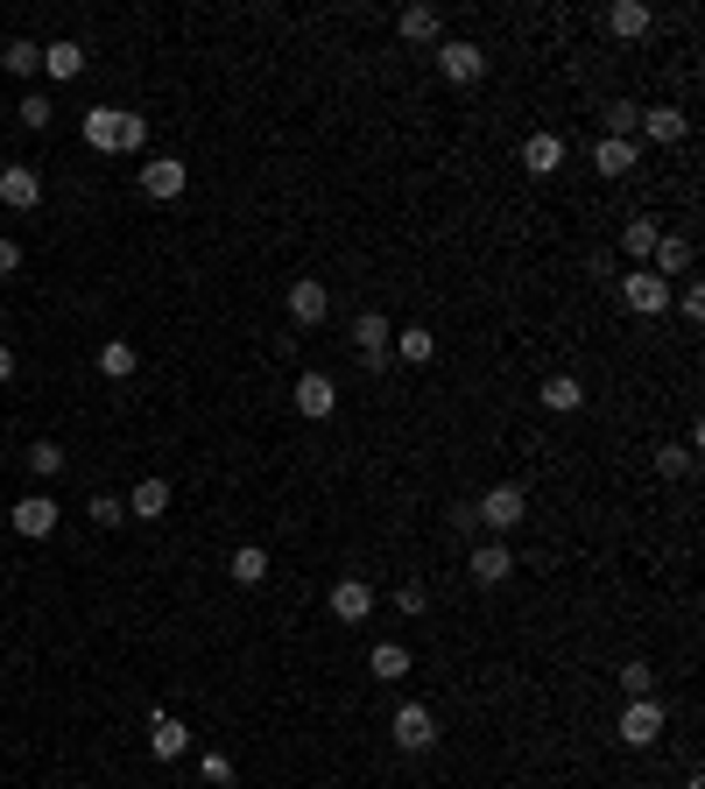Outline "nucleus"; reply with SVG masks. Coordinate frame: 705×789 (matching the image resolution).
Segmentation results:
<instances>
[{"label":"nucleus","instance_id":"1","mask_svg":"<svg viewBox=\"0 0 705 789\" xmlns=\"http://www.w3.org/2000/svg\"><path fill=\"white\" fill-rule=\"evenodd\" d=\"M388 740L403 747V755H431V747H437V712H431L424 698L395 705V719H388Z\"/></svg>","mask_w":705,"mask_h":789},{"label":"nucleus","instance_id":"2","mask_svg":"<svg viewBox=\"0 0 705 789\" xmlns=\"http://www.w3.org/2000/svg\"><path fill=\"white\" fill-rule=\"evenodd\" d=\"M522 515H529V494L516 487V479H501V487H487V494H480L473 522H487L494 536H508V529H522Z\"/></svg>","mask_w":705,"mask_h":789},{"label":"nucleus","instance_id":"3","mask_svg":"<svg viewBox=\"0 0 705 789\" xmlns=\"http://www.w3.org/2000/svg\"><path fill=\"white\" fill-rule=\"evenodd\" d=\"M663 698H628V712L614 719V734H621V747H656L663 740Z\"/></svg>","mask_w":705,"mask_h":789},{"label":"nucleus","instance_id":"4","mask_svg":"<svg viewBox=\"0 0 705 789\" xmlns=\"http://www.w3.org/2000/svg\"><path fill=\"white\" fill-rule=\"evenodd\" d=\"M437 71H445V85H480L487 79V50L466 43V35H445V43H437Z\"/></svg>","mask_w":705,"mask_h":789},{"label":"nucleus","instance_id":"5","mask_svg":"<svg viewBox=\"0 0 705 789\" xmlns=\"http://www.w3.org/2000/svg\"><path fill=\"white\" fill-rule=\"evenodd\" d=\"M388 345H395V324L381 318V311H360V318H353V353H360V367H367V374H381Z\"/></svg>","mask_w":705,"mask_h":789},{"label":"nucleus","instance_id":"6","mask_svg":"<svg viewBox=\"0 0 705 789\" xmlns=\"http://www.w3.org/2000/svg\"><path fill=\"white\" fill-rule=\"evenodd\" d=\"M0 205H8V211H35V205H43V169H35V163H8V169H0Z\"/></svg>","mask_w":705,"mask_h":789},{"label":"nucleus","instance_id":"7","mask_svg":"<svg viewBox=\"0 0 705 789\" xmlns=\"http://www.w3.org/2000/svg\"><path fill=\"white\" fill-rule=\"evenodd\" d=\"M621 303L635 318H663V303H671V282L650 276V268H635V276H621Z\"/></svg>","mask_w":705,"mask_h":789},{"label":"nucleus","instance_id":"8","mask_svg":"<svg viewBox=\"0 0 705 789\" xmlns=\"http://www.w3.org/2000/svg\"><path fill=\"white\" fill-rule=\"evenodd\" d=\"M56 515H64V508H56V500H50V487H43V494H22V500H14V515H8V522H14V536L43 543V536L56 529Z\"/></svg>","mask_w":705,"mask_h":789},{"label":"nucleus","instance_id":"9","mask_svg":"<svg viewBox=\"0 0 705 789\" xmlns=\"http://www.w3.org/2000/svg\"><path fill=\"white\" fill-rule=\"evenodd\" d=\"M332 318V290L325 282H311V276H297L290 282V324L297 332H311V324H325Z\"/></svg>","mask_w":705,"mask_h":789},{"label":"nucleus","instance_id":"10","mask_svg":"<svg viewBox=\"0 0 705 789\" xmlns=\"http://www.w3.org/2000/svg\"><path fill=\"white\" fill-rule=\"evenodd\" d=\"M466 571H473V585H508V579H516V550L494 536V543H480L466 557Z\"/></svg>","mask_w":705,"mask_h":789},{"label":"nucleus","instance_id":"11","mask_svg":"<svg viewBox=\"0 0 705 789\" xmlns=\"http://www.w3.org/2000/svg\"><path fill=\"white\" fill-rule=\"evenodd\" d=\"M184 184H190V169H184L177 156H148V163H142V190H148V198H156V205L184 198Z\"/></svg>","mask_w":705,"mask_h":789},{"label":"nucleus","instance_id":"12","mask_svg":"<svg viewBox=\"0 0 705 789\" xmlns=\"http://www.w3.org/2000/svg\"><path fill=\"white\" fill-rule=\"evenodd\" d=\"M148 755H156V761L190 755V726L177 719V712H148Z\"/></svg>","mask_w":705,"mask_h":789},{"label":"nucleus","instance_id":"13","mask_svg":"<svg viewBox=\"0 0 705 789\" xmlns=\"http://www.w3.org/2000/svg\"><path fill=\"white\" fill-rule=\"evenodd\" d=\"M332 409H339V388H332V374H297V416L325 423Z\"/></svg>","mask_w":705,"mask_h":789},{"label":"nucleus","instance_id":"14","mask_svg":"<svg viewBox=\"0 0 705 789\" xmlns=\"http://www.w3.org/2000/svg\"><path fill=\"white\" fill-rule=\"evenodd\" d=\"M367 613H374V585H367V579H339V585H332V621L360 627Z\"/></svg>","mask_w":705,"mask_h":789},{"label":"nucleus","instance_id":"15","mask_svg":"<svg viewBox=\"0 0 705 789\" xmlns=\"http://www.w3.org/2000/svg\"><path fill=\"white\" fill-rule=\"evenodd\" d=\"M650 29H656V8H642V0H614L606 8V35H621V43H635Z\"/></svg>","mask_w":705,"mask_h":789},{"label":"nucleus","instance_id":"16","mask_svg":"<svg viewBox=\"0 0 705 789\" xmlns=\"http://www.w3.org/2000/svg\"><path fill=\"white\" fill-rule=\"evenodd\" d=\"M642 134H650L656 148H671V142H684V134H692V121H684L677 106H642V121H635Z\"/></svg>","mask_w":705,"mask_h":789},{"label":"nucleus","instance_id":"17","mask_svg":"<svg viewBox=\"0 0 705 789\" xmlns=\"http://www.w3.org/2000/svg\"><path fill=\"white\" fill-rule=\"evenodd\" d=\"M522 169H529V177H558V169H564V142H558V134H529V142H522Z\"/></svg>","mask_w":705,"mask_h":789},{"label":"nucleus","instance_id":"18","mask_svg":"<svg viewBox=\"0 0 705 789\" xmlns=\"http://www.w3.org/2000/svg\"><path fill=\"white\" fill-rule=\"evenodd\" d=\"M85 71V50L71 43V35H56V43H43V79H56V85H71Z\"/></svg>","mask_w":705,"mask_h":789},{"label":"nucleus","instance_id":"19","mask_svg":"<svg viewBox=\"0 0 705 789\" xmlns=\"http://www.w3.org/2000/svg\"><path fill=\"white\" fill-rule=\"evenodd\" d=\"M85 148H100V156L121 148V106H92L85 113Z\"/></svg>","mask_w":705,"mask_h":789},{"label":"nucleus","instance_id":"20","mask_svg":"<svg viewBox=\"0 0 705 789\" xmlns=\"http://www.w3.org/2000/svg\"><path fill=\"white\" fill-rule=\"evenodd\" d=\"M388 353H403L409 367H431V360H437V332H431V324H403Z\"/></svg>","mask_w":705,"mask_h":789},{"label":"nucleus","instance_id":"21","mask_svg":"<svg viewBox=\"0 0 705 789\" xmlns=\"http://www.w3.org/2000/svg\"><path fill=\"white\" fill-rule=\"evenodd\" d=\"M543 409H550V416L585 409V381H579V374H550V381H543Z\"/></svg>","mask_w":705,"mask_h":789},{"label":"nucleus","instance_id":"22","mask_svg":"<svg viewBox=\"0 0 705 789\" xmlns=\"http://www.w3.org/2000/svg\"><path fill=\"white\" fill-rule=\"evenodd\" d=\"M127 515H142V522H163V515H169V479H156V473H148L142 487L127 494Z\"/></svg>","mask_w":705,"mask_h":789},{"label":"nucleus","instance_id":"23","mask_svg":"<svg viewBox=\"0 0 705 789\" xmlns=\"http://www.w3.org/2000/svg\"><path fill=\"white\" fill-rule=\"evenodd\" d=\"M367 669H374L381 684H395V677H409V669H416V656H409L403 642H374L367 648Z\"/></svg>","mask_w":705,"mask_h":789},{"label":"nucleus","instance_id":"24","mask_svg":"<svg viewBox=\"0 0 705 789\" xmlns=\"http://www.w3.org/2000/svg\"><path fill=\"white\" fill-rule=\"evenodd\" d=\"M684 268H692V240H684V233H663L656 255H650V276L671 282V276H684Z\"/></svg>","mask_w":705,"mask_h":789},{"label":"nucleus","instance_id":"25","mask_svg":"<svg viewBox=\"0 0 705 789\" xmlns=\"http://www.w3.org/2000/svg\"><path fill=\"white\" fill-rule=\"evenodd\" d=\"M395 29H403L409 43H445V14H437V8H403Z\"/></svg>","mask_w":705,"mask_h":789},{"label":"nucleus","instance_id":"26","mask_svg":"<svg viewBox=\"0 0 705 789\" xmlns=\"http://www.w3.org/2000/svg\"><path fill=\"white\" fill-rule=\"evenodd\" d=\"M593 169H600V177H628V169H635V142L600 134V142H593Z\"/></svg>","mask_w":705,"mask_h":789},{"label":"nucleus","instance_id":"27","mask_svg":"<svg viewBox=\"0 0 705 789\" xmlns=\"http://www.w3.org/2000/svg\"><path fill=\"white\" fill-rule=\"evenodd\" d=\"M226 571H234V585H261V579H269V550H261V543H240L234 557H226Z\"/></svg>","mask_w":705,"mask_h":789},{"label":"nucleus","instance_id":"28","mask_svg":"<svg viewBox=\"0 0 705 789\" xmlns=\"http://www.w3.org/2000/svg\"><path fill=\"white\" fill-rule=\"evenodd\" d=\"M656 240H663V219H628L621 226V255H635V261H650Z\"/></svg>","mask_w":705,"mask_h":789},{"label":"nucleus","instance_id":"29","mask_svg":"<svg viewBox=\"0 0 705 789\" xmlns=\"http://www.w3.org/2000/svg\"><path fill=\"white\" fill-rule=\"evenodd\" d=\"M135 367H142V353H135L127 339H100V374H106V381H127Z\"/></svg>","mask_w":705,"mask_h":789},{"label":"nucleus","instance_id":"30","mask_svg":"<svg viewBox=\"0 0 705 789\" xmlns=\"http://www.w3.org/2000/svg\"><path fill=\"white\" fill-rule=\"evenodd\" d=\"M0 71H14V79H35V71H43V43H29V35H14V43L0 50Z\"/></svg>","mask_w":705,"mask_h":789},{"label":"nucleus","instance_id":"31","mask_svg":"<svg viewBox=\"0 0 705 789\" xmlns=\"http://www.w3.org/2000/svg\"><path fill=\"white\" fill-rule=\"evenodd\" d=\"M22 466H29V473H35V479H43V487H50V479L64 473V445H50V437H35V445L22 451Z\"/></svg>","mask_w":705,"mask_h":789},{"label":"nucleus","instance_id":"32","mask_svg":"<svg viewBox=\"0 0 705 789\" xmlns=\"http://www.w3.org/2000/svg\"><path fill=\"white\" fill-rule=\"evenodd\" d=\"M621 691H628V698H656V663L628 656V663H621Z\"/></svg>","mask_w":705,"mask_h":789},{"label":"nucleus","instance_id":"33","mask_svg":"<svg viewBox=\"0 0 705 789\" xmlns=\"http://www.w3.org/2000/svg\"><path fill=\"white\" fill-rule=\"evenodd\" d=\"M85 515H92V529H121V522H127V500H121V494H92Z\"/></svg>","mask_w":705,"mask_h":789},{"label":"nucleus","instance_id":"34","mask_svg":"<svg viewBox=\"0 0 705 789\" xmlns=\"http://www.w3.org/2000/svg\"><path fill=\"white\" fill-rule=\"evenodd\" d=\"M142 148H148V113L121 106V148H113V156H142Z\"/></svg>","mask_w":705,"mask_h":789},{"label":"nucleus","instance_id":"35","mask_svg":"<svg viewBox=\"0 0 705 789\" xmlns=\"http://www.w3.org/2000/svg\"><path fill=\"white\" fill-rule=\"evenodd\" d=\"M635 121H642L635 100H606V134H614V142H628V134H635Z\"/></svg>","mask_w":705,"mask_h":789},{"label":"nucleus","instance_id":"36","mask_svg":"<svg viewBox=\"0 0 705 789\" xmlns=\"http://www.w3.org/2000/svg\"><path fill=\"white\" fill-rule=\"evenodd\" d=\"M198 776H205V789H234V755H198Z\"/></svg>","mask_w":705,"mask_h":789},{"label":"nucleus","instance_id":"37","mask_svg":"<svg viewBox=\"0 0 705 789\" xmlns=\"http://www.w3.org/2000/svg\"><path fill=\"white\" fill-rule=\"evenodd\" d=\"M14 113H22V127H35V134H43V127L56 121V106H50V92H29V100H22V106H14Z\"/></svg>","mask_w":705,"mask_h":789},{"label":"nucleus","instance_id":"38","mask_svg":"<svg viewBox=\"0 0 705 789\" xmlns=\"http://www.w3.org/2000/svg\"><path fill=\"white\" fill-rule=\"evenodd\" d=\"M656 473L663 479H684V473H692V445H656Z\"/></svg>","mask_w":705,"mask_h":789},{"label":"nucleus","instance_id":"39","mask_svg":"<svg viewBox=\"0 0 705 789\" xmlns=\"http://www.w3.org/2000/svg\"><path fill=\"white\" fill-rule=\"evenodd\" d=\"M395 613H409V621H424V613H431V592L416 585V579H409V585H395Z\"/></svg>","mask_w":705,"mask_h":789},{"label":"nucleus","instance_id":"40","mask_svg":"<svg viewBox=\"0 0 705 789\" xmlns=\"http://www.w3.org/2000/svg\"><path fill=\"white\" fill-rule=\"evenodd\" d=\"M14 268H22V240L0 233V276H14Z\"/></svg>","mask_w":705,"mask_h":789},{"label":"nucleus","instance_id":"41","mask_svg":"<svg viewBox=\"0 0 705 789\" xmlns=\"http://www.w3.org/2000/svg\"><path fill=\"white\" fill-rule=\"evenodd\" d=\"M677 311L698 324V318H705V290H684V297H677Z\"/></svg>","mask_w":705,"mask_h":789},{"label":"nucleus","instance_id":"42","mask_svg":"<svg viewBox=\"0 0 705 789\" xmlns=\"http://www.w3.org/2000/svg\"><path fill=\"white\" fill-rule=\"evenodd\" d=\"M8 381H14V353H8V345H0V388H8Z\"/></svg>","mask_w":705,"mask_h":789},{"label":"nucleus","instance_id":"43","mask_svg":"<svg viewBox=\"0 0 705 789\" xmlns=\"http://www.w3.org/2000/svg\"><path fill=\"white\" fill-rule=\"evenodd\" d=\"M684 789H705V776H692V782H684Z\"/></svg>","mask_w":705,"mask_h":789}]
</instances>
